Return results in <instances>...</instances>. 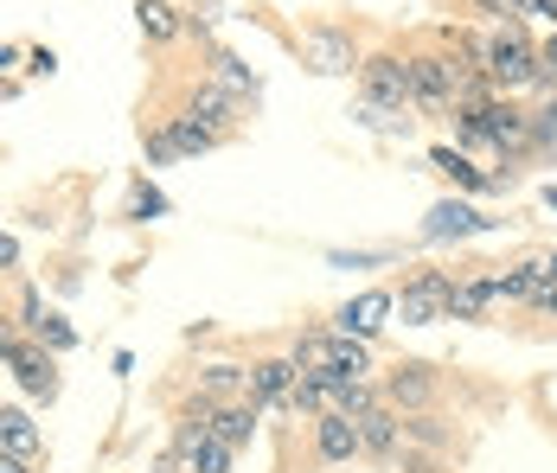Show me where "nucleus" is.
Returning <instances> with one entry per match:
<instances>
[{
	"label": "nucleus",
	"mask_w": 557,
	"mask_h": 473,
	"mask_svg": "<svg viewBox=\"0 0 557 473\" xmlns=\"http://www.w3.org/2000/svg\"><path fill=\"white\" fill-rule=\"evenodd\" d=\"M500 39H487V90L512 97V90H532L545 77V64H539V46L519 33V20H500Z\"/></svg>",
	"instance_id": "1"
},
{
	"label": "nucleus",
	"mask_w": 557,
	"mask_h": 473,
	"mask_svg": "<svg viewBox=\"0 0 557 473\" xmlns=\"http://www.w3.org/2000/svg\"><path fill=\"white\" fill-rule=\"evenodd\" d=\"M359 97H372V103H385V109H417L410 103V58L366 52L359 58Z\"/></svg>",
	"instance_id": "2"
},
{
	"label": "nucleus",
	"mask_w": 557,
	"mask_h": 473,
	"mask_svg": "<svg viewBox=\"0 0 557 473\" xmlns=\"http://www.w3.org/2000/svg\"><path fill=\"white\" fill-rule=\"evenodd\" d=\"M448 288H455V275H443V269L410 275L404 295H397V320L404 326H436V320H448Z\"/></svg>",
	"instance_id": "3"
},
{
	"label": "nucleus",
	"mask_w": 557,
	"mask_h": 473,
	"mask_svg": "<svg viewBox=\"0 0 557 473\" xmlns=\"http://www.w3.org/2000/svg\"><path fill=\"white\" fill-rule=\"evenodd\" d=\"M468 115L487 128V141H494L500 154H519V148H532V115H525V109H512L506 97H487V103H474Z\"/></svg>",
	"instance_id": "4"
},
{
	"label": "nucleus",
	"mask_w": 557,
	"mask_h": 473,
	"mask_svg": "<svg viewBox=\"0 0 557 473\" xmlns=\"http://www.w3.org/2000/svg\"><path fill=\"white\" fill-rule=\"evenodd\" d=\"M436 390H443V384H436V371L423 365V359H404V365L385 377V403L397 410V416H417V410H430V403H436Z\"/></svg>",
	"instance_id": "5"
},
{
	"label": "nucleus",
	"mask_w": 557,
	"mask_h": 473,
	"mask_svg": "<svg viewBox=\"0 0 557 473\" xmlns=\"http://www.w3.org/2000/svg\"><path fill=\"white\" fill-rule=\"evenodd\" d=\"M301 64H308V71H321V77H346V71H359V52H352V39H346V33L314 26V33L301 39Z\"/></svg>",
	"instance_id": "6"
},
{
	"label": "nucleus",
	"mask_w": 557,
	"mask_h": 473,
	"mask_svg": "<svg viewBox=\"0 0 557 473\" xmlns=\"http://www.w3.org/2000/svg\"><path fill=\"white\" fill-rule=\"evenodd\" d=\"M397 314V295L391 288H366V295H352L346 308L334 314V333H352V339H372L385 320Z\"/></svg>",
	"instance_id": "7"
},
{
	"label": "nucleus",
	"mask_w": 557,
	"mask_h": 473,
	"mask_svg": "<svg viewBox=\"0 0 557 473\" xmlns=\"http://www.w3.org/2000/svg\"><path fill=\"white\" fill-rule=\"evenodd\" d=\"M295 384H301V365H295V359H257V365H250V403H257V410H270V403L288 410Z\"/></svg>",
	"instance_id": "8"
},
{
	"label": "nucleus",
	"mask_w": 557,
	"mask_h": 473,
	"mask_svg": "<svg viewBox=\"0 0 557 473\" xmlns=\"http://www.w3.org/2000/svg\"><path fill=\"white\" fill-rule=\"evenodd\" d=\"M7 371L20 377V390H26L33 403H52V397H58V365H52V352H39V346H13Z\"/></svg>",
	"instance_id": "9"
},
{
	"label": "nucleus",
	"mask_w": 557,
	"mask_h": 473,
	"mask_svg": "<svg viewBox=\"0 0 557 473\" xmlns=\"http://www.w3.org/2000/svg\"><path fill=\"white\" fill-rule=\"evenodd\" d=\"M481 231H494V217H481V211L461 206V199H443V206H430V217H423V237H430V244H448V237H481Z\"/></svg>",
	"instance_id": "10"
},
{
	"label": "nucleus",
	"mask_w": 557,
	"mask_h": 473,
	"mask_svg": "<svg viewBox=\"0 0 557 473\" xmlns=\"http://www.w3.org/2000/svg\"><path fill=\"white\" fill-rule=\"evenodd\" d=\"M314 455H321L327 468L352 461V455H359V422H352V416H339V410L314 416Z\"/></svg>",
	"instance_id": "11"
},
{
	"label": "nucleus",
	"mask_w": 557,
	"mask_h": 473,
	"mask_svg": "<svg viewBox=\"0 0 557 473\" xmlns=\"http://www.w3.org/2000/svg\"><path fill=\"white\" fill-rule=\"evenodd\" d=\"M359 422V455H379V461H391L397 455V441H404V416L391 410V403H379V410H366Z\"/></svg>",
	"instance_id": "12"
},
{
	"label": "nucleus",
	"mask_w": 557,
	"mask_h": 473,
	"mask_svg": "<svg viewBox=\"0 0 557 473\" xmlns=\"http://www.w3.org/2000/svg\"><path fill=\"white\" fill-rule=\"evenodd\" d=\"M494 301H506L500 275H468V282H455V288H448V320H481Z\"/></svg>",
	"instance_id": "13"
},
{
	"label": "nucleus",
	"mask_w": 557,
	"mask_h": 473,
	"mask_svg": "<svg viewBox=\"0 0 557 473\" xmlns=\"http://www.w3.org/2000/svg\"><path fill=\"white\" fill-rule=\"evenodd\" d=\"M39 448H46V435H39V422L26 416L20 403H7V410H0V455H20V461H33Z\"/></svg>",
	"instance_id": "14"
},
{
	"label": "nucleus",
	"mask_w": 557,
	"mask_h": 473,
	"mask_svg": "<svg viewBox=\"0 0 557 473\" xmlns=\"http://www.w3.org/2000/svg\"><path fill=\"white\" fill-rule=\"evenodd\" d=\"M430 166H443L448 179H455V186H468V192H500V186H506V173H481V166L461 154V148H436V154H430Z\"/></svg>",
	"instance_id": "15"
},
{
	"label": "nucleus",
	"mask_w": 557,
	"mask_h": 473,
	"mask_svg": "<svg viewBox=\"0 0 557 473\" xmlns=\"http://www.w3.org/2000/svg\"><path fill=\"white\" fill-rule=\"evenodd\" d=\"M334 352H339V333H334V326H314V333H301V339H295V352H288V359H295L301 371H327V377H334Z\"/></svg>",
	"instance_id": "16"
},
{
	"label": "nucleus",
	"mask_w": 557,
	"mask_h": 473,
	"mask_svg": "<svg viewBox=\"0 0 557 473\" xmlns=\"http://www.w3.org/2000/svg\"><path fill=\"white\" fill-rule=\"evenodd\" d=\"M257 403H219V416H212V435L231 441V448H250V435H257Z\"/></svg>",
	"instance_id": "17"
},
{
	"label": "nucleus",
	"mask_w": 557,
	"mask_h": 473,
	"mask_svg": "<svg viewBox=\"0 0 557 473\" xmlns=\"http://www.w3.org/2000/svg\"><path fill=\"white\" fill-rule=\"evenodd\" d=\"M193 115H199L206 128L231 135V122H237V97H231V90H219V84H199V90H193Z\"/></svg>",
	"instance_id": "18"
},
{
	"label": "nucleus",
	"mask_w": 557,
	"mask_h": 473,
	"mask_svg": "<svg viewBox=\"0 0 557 473\" xmlns=\"http://www.w3.org/2000/svg\"><path fill=\"white\" fill-rule=\"evenodd\" d=\"M199 390H206L212 403H224V397H244V403H250V371L244 365H206Z\"/></svg>",
	"instance_id": "19"
},
{
	"label": "nucleus",
	"mask_w": 557,
	"mask_h": 473,
	"mask_svg": "<svg viewBox=\"0 0 557 473\" xmlns=\"http://www.w3.org/2000/svg\"><path fill=\"white\" fill-rule=\"evenodd\" d=\"M168 135H173V148H180V154H206V148H219V141H224L219 128H206V122H193V115H173Z\"/></svg>",
	"instance_id": "20"
},
{
	"label": "nucleus",
	"mask_w": 557,
	"mask_h": 473,
	"mask_svg": "<svg viewBox=\"0 0 557 473\" xmlns=\"http://www.w3.org/2000/svg\"><path fill=\"white\" fill-rule=\"evenodd\" d=\"M141 33H148L154 46H168L173 33H180V20H173L168 0H141Z\"/></svg>",
	"instance_id": "21"
},
{
	"label": "nucleus",
	"mask_w": 557,
	"mask_h": 473,
	"mask_svg": "<svg viewBox=\"0 0 557 473\" xmlns=\"http://www.w3.org/2000/svg\"><path fill=\"white\" fill-rule=\"evenodd\" d=\"M404 441H423V448H448V428L430 410H417V416H404Z\"/></svg>",
	"instance_id": "22"
},
{
	"label": "nucleus",
	"mask_w": 557,
	"mask_h": 473,
	"mask_svg": "<svg viewBox=\"0 0 557 473\" xmlns=\"http://www.w3.org/2000/svg\"><path fill=\"white\" fill-rule=\"evenodd\" d=\"M212 77H219V84L231 90V97H244V90H257V77H250V71H244V64H237L231 52H219V58H212Z\"/></svg>",
	"instance_id": "23"
},
{
	"label": "nucleus",
	"mask_w": 557,
	"mask_h": 473,
	"mask_svg": "<svg viewBox=\"0 0 557 473\" xmlns=\"http://www.w3.org/2000/svg\"><path fill=\"white\" fill-rule=\"evenodd\" d=\"M33 333H39L52 352H71V346H77V333H71V326H64L58 314H39V326H33Z\"/></svg>",
	"instance_id": "24"
},
{
	"label": "nucleus",
	"mask_w": 557,
	"mask_h": 473,
	"mask_svg": "<svg viewBox=\"0 0 557 473\" xmlns=\"http://www.w3.org/2000/svg\"><path fill=\"white\" fill-rule=\"evenodd\" d=\"M525 308H532V314H557V282L552 275H539V282L525 288Z\"/></svg>",
	"instance_id": "25"
},
{
	"label": "nucleus",
	"mask_w": 557,
	"mask_h": 473,
	"mask_svg": "<svg viewBox=\"0 0 557 473\" xmlns=\"http://www.w3.org/2000/svg\"><path fill=\"white\" fill-rule=\"evenodd\" d=\"M161 211H168V199H161L154 186H135V199H128V217H141V224H148V217H161Z\"/></svg>",
	"instance_id": "26"
},
{
	"label": "nucleus",
	"mask_w": 557,
	"mask_h": 473,
	"mask_svg": "<svg viewBox=\"0 0 557 473\" xmlns=\"http://www.w3.org/2000/svg\"><path fill=\"white\" fill-rule=\"evenodd\" d=\"M532 141H557V103H545L532 115Z\"/></svg>",
	"instance_id": "27"
},
{
	"label": "nucleus",
	"mask_w": 557,
	"mask_h": 473,
	"mask_svg": "<svg viewBox=\"0 0 557 473\" xmlns=\"http://www.w3.org/2000/svg\"><path fill=\"white\" fill-rule=\"evenodd\" d=\"M148 160H180V148H173L168 128H161V135H148Z\"/></svg>",
	"instance_id": "28"
},
{
	"label": "nucleus",
	"mask_w": 557,
	"mask_h": 473,
	"mask_svg": "<svg viewBox=\"0 0 557 473\" xmlns=\"http://www.w3.org/2000/svg\"><path fill=\"white\" fill-rule=\"evenodd\" d=\"M13 346H20V339H13V326H7V320H0V365H7V359H13Z\"/></svg>",
	"instance_id": "29"
},
{
	"label": "nucleus",
	"mask_w": 557,
	"mask_h": 473,
	"mask_svg": "<svg viewBox=\"0 0 557 473\" xmlns=\"http://www.w3.org/2000/svg\"><path fill=\"white\" fill-rule=\"evenodd\" d=\"M20 263V244H13V237H0V269H13Z\"/></svg>",
	"instance_id": "30"
},
{
	"label": "nucleus",
	"mask_w": 557,
	"mask_h": 473,
	"mask_svg": "<svg viewBox=\"0 0 557 473\" xmlns=\"http://www.w3.org/2000/svg\"><path fill=\"white\" fill-rule=\"evenodd\" d=\"M0 473H33V461H20V455H0Z\"/></svg>",
	"instance_id": "31"
},
{
	"label": "nucleus",
	"mask_w": 557,
	"mask_h": 473,
	"mask_svg": "<svg viewBox=\"0 0 557 473\" xmlns=\"http://www.w3.org/2000/svg\"><path fill=\"white\" fill-rule=\"evenodd\" d=\"M13 58H20V52H13V46H0V71H7V64H13Z\"/></svg>",
	"instance_id": "32"
},
{
	"label": "nucleus",
	"mask_w": 557,
	"mask_h": 473,
	"mask_svg": "<svg viewBox=\"0 0 557 473\" xmlns=\"http://www.w3.org/2000/svg\"><path fill=\"white\" fill-rule=\"evenodd\" d=\"M154 473H186V468H180V461H161V468H154Z\"/></svg>",
	"instance_id": "33"
},
{
	"label": "nucleus",
	"mask_w": 557,
	"mask_h": 473,
	"mask_svg": "<svg viewBox=\"0 0 557 473\" xmlns=\"http://www.w3.org/2000/svg\"><path fill=\"white\" fill-rule=\"evenodd\" d=\"M545 275H552V282H557V257H545Z\"/></svg>",
	"instance_id": "34"
}]
</instances>
